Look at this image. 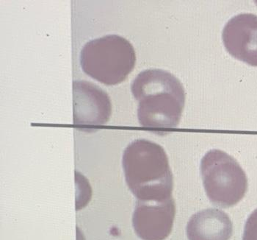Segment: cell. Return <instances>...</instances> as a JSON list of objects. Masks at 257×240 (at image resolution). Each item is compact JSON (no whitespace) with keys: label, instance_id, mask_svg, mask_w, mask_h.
<instances>
[{"label":"cell","instance_id":"52a82bcc","mask_svg":"<svg viewBox=\"0 0 257 240\" xmlns=\"http://www.w3.org/2000/svg\"><path fill=\"white\" fill-rule=\"evenodd\" d=\"M223 41L228 52L237 60L257 66V16L241 13L225 25Z\"/></svg>","mask_w":257,"mask_h":240},{"label":"cell","instance_id":"ba28073f","mask_svg":"<svg viewBox=\"0 0 257 240\" xmlns=\"http://www.w3.org/2000/svg\"><path fill=\"white\" fill-rule=\"evenodd\" d=\"M186 231L188 240H229L232 235L233 225L224 212L207 209L190 217Z\"/></svg>","mask_w":257,"mask_h":240},{"label":"cell","instance_id":"8992f818","mask_svg":"<svg viewBox=\"0 0 257 240\" xmlns=\"http://www.w3.org/2000/svg\"><path fill=\"white\" fill-rule=\"evenodd\" d=\"M175 216L173 197L162 201L138 200L132 225L135 234L142 240H165L171 233Z\"/></svg>","mask_w":257,"mask_h":240},{"label":"cell","instance_id":"30bf717a","mask_svg":"<svg viewBox=\"0 0 257 240\" xmlns=\"http://www.w3.org/2000/svg\"><path fill=\"white\" fill-rule=\"evenodd\" d=\"M255 3H256V4L257 5V1H256V2H255Z\"/></svg>","mask_w":257,"mask_h":240},{"label":"cell","instance_id":"9c48e42d","mask_svg":"<svg viewBox=\"0 0 257 240\" xmlns=\"http://www.w3.org/2000/svg\"><path fill=\"white\" fill-rule=\"evenodd\" d=\"M243 240H257V209L247 219Z\"/></svg>","mask_w":257,"mask_h":240},{"label":"cell","instance_id":"5b68a950","mask_svg":"<svg viewBox=\"0 0 257 240\" xmlns=\"http://www.w3.org/2000/svg\"><path fill=\"white\" fill-rule=\"evenodd\" d=\"M73 102L74 124L81 131H96L109 120L112 114L110 98L93 83L74 80Z\"/></svg>","mask_w":257,"mask_h":240},{"label":"cell","instance_id":"7a4b0ae2","mask_svg":"<svg viewBox=\"0 0 257 240\" xmlns=\"http://www.w3.org/2000/svg\"><path fill=\"white\" fill-rule=\"evenodd\" d=\"M122 165L126 184L138 200L172 197L173 174L168 155L160 144L147 139L135 140L123 152Z\"/></svg>","mask_w":257,"mask_h":240},{"label":"cell","instance_id":"277c9868","mask_svg":"<svg viewBox=\"0 0 257 240\" xmlns=\"http://www.w3.org/2000/svg\"><path fill=\"white\" fill-rule=\"evenodd\" d=\"M201 174L207 197L215 206L229 208L244 197L248 179L232 156L220 150H209L201 162Z\"/></svg>","mask_w":257,"mask_h":240},{"label":"cell","instance_id":"3957f363","mask_svg":"<svg viewBox=\"0 0 257 240\" xmlns=\"http://www.w3.org/2000/svg\"><path fill=\"white\" fill-rule=\"evenodd\" d=\"M82 70L101 83L115 86L126 80L136 63L134 47L118 35H106L86 43L80 52Z\"/></svg>","mask_w":257,"mask_h":240},{"label":"cell","instance_id":"6da1fadb","mask_svg":"<svg viewBox=\"0 0 257 240\" xmlns=\"http://www.w3.org/2000/svg\"><path fill=\"white\" fill-rule=\"evenodd\" d=\"M131 91L138 101V117L143 128L157 133L178 126L185 104V92L173 74L150 69L138 74Z\"/></svg>","mask_w":257,"mask_h":240}]
</instances>
